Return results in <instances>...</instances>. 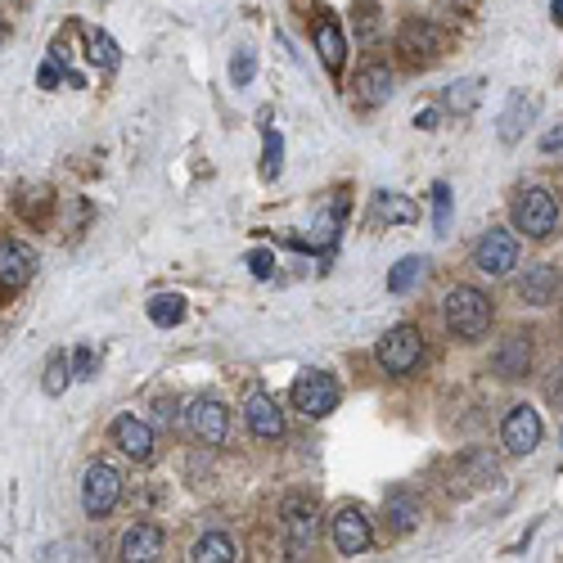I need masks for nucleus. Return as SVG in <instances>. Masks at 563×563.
<instances>
[{
	"mask_svg": "<svg viewBox=\"0 0 563 563\" xmlns=\"http://www.w3.org/2000/svg\"><path fill=\"white\" fill-rule=\"evenodd\" d=\"M442 320L455 338L473 343V338H482L491 329V298L482 289H473V284H455L442 298Z\"/></svg>",
	"mask_w": 563,
	"mask_h": 563,
	"instance_id": "f257e3e1",
	"label": "nucleus"
},
{
	"mask_svg": "<svg viewBox=\"0 0 563 563\" xmlns=\"http://www.w3.org/2000/svg\"><path fill=\"white\" fill-rule=\"evenodd\" d=\"M509 217H514V230H523L527 239H550L559 230V203L545 185H527V190L514 194Z\"/></svg>",
	"mask_w": 563,
	"mask_h": 563,
	"instance_id": "f03ea898",
	"label": "nucleus"
},
{
	"mask_svg": "<svg viewBox=\"0 0 563 563\" xmlns=\"http://www.w3.org/2000/svg\"><path fill=\"white\" fill-rule=\"evenodd\" d=\"M293 397V410L307 419H325L338 410V397H343V388H338V379L329 370H302L298 379H293L289 388Z\"/></svg>",
	"mask_w": 563,
	"mask_h": 563,
	"instance_id": "7ed1b4c3",
	"label": "nucleus"
},
{
	"mask_svg": "<svg viewBox=\"0 0 563 563\" xmlns=\"http://www.w3.org/2000/svg\"><path fill=\"white\" fill-rule=\"evenodd\" d=\"M118 500H122V473L113 469V464L95 460L91 469L82 473V509L91 518H104L118 509Z\"/></svg>",
	"mask_w": 563,
	"mask_h": 563,
	"instance_id": "20e7f679",
	"label": "nucleus"
},
{
	"mask_svg": "<svg viewBox=\"0 0 563 563\" xmlns=\"http://www.w3.org/2000/svg\"><path fill=\"white\" fill-rule=\"evenodd\" d=\"M424 361V334L415 325H397L379 338V365L388 374H410Z\"/></svg>",
	"mask_w": 563,
	"mask_h": 563,
	"instance_id": "39448f33",
	"label": "nucleus"
},
{
	"mask_svg": "<svg viewBox=\"0 0 563 563\" xmlns=\"http://www.w3.org/2000/svg\"><path fill=\"white\" fill-rule=\"evenodd\" d=\"M518 253H523V248H518L514 230H496V226H491L487 235L473 244V266H478L482 275H509L518 266Z\"/></svg>",
	"mask_w": 563,
	"mask_h": 563,
	"instance_id": "423d86ee",
	"label": "nucleus"
},
{
	"mask_svg": "<svg viewBox=\"0 0 563 563\" xmlns=\"http://www.w3.org/2000/svg\"><path fill=\"white\" fill-rule=\"evenodd\" d=\"M329 541H334V550L347 554V559H352V554H365L374 541L370 518H365L356 505H343L334 518H329Z\"/></svg>",
	"mask_w": 563,
	"mask_h": 563,
	"instance_id": "0eeeda50",
	"label": "nucleus"
},
{
	"mask_svg": "<svg viewBox=\"0 0 563 563\" xmlns=\"http://www.w3.org/2000/svg\"><path fill=\"white\" fill-rule=\"evenodd\" d=\"M185 424H190V433L199 437L203 446H221L230 433V410L221 406L217 397H199V401H190V410H185Z\"/></svg>",
	"mask_w": 563,
	"mask_h": 563,
	"instance_id": "6e6552de",
	"label": "nucleus"
},
{
	"mask_svg": "<svg viewBox=\"0 0 563 563\" xmlns=\"http://www.w3.org/2000/svg\"><path fill=\"white\" fill-rule=\"evenodd\" d=\"M541 437H545V428L532 406H514L505 415V424H500V442H505L509 455H532L541 446Z\"/></svg>",
	"mask_w": 563,
	"mask_h": 563,
	"instance_id": "1a4fd4ad",
	"label": "nucleus"
},
{
	"mask_svg": "<svg viewBox=\"0 0 563 563\" xmlns=\"http://www.w3.org/2000/svg\"><path fill=\"white\" fill-rule=\"evenodd\" d=\"M284 541H289V559H307L316 550V505L311 500L284 505Z\"/></svg>",
	"mask_w": 563,
	"mask_h": 563,
	"instance_id": "9d476101",
	"label": "nucleus"
},
{
	"mask_svg": "<svg viewBox=\"0 0 563 563\" xmlns=\"http://www.w3.org/2000/svg\"><path fill=\"white\" fill-rule=\"evenodd\" d=\"M401 55H406V64L410 68H428V64H437V55H442V32L433 28V23H424V19H410L406 28H401Z\"/></svg>",
	"mask_w": 563,
	"mask_h": 563,
	"instance_id": "9b49d317",
	"label": "nucleus"
},
{
	"mask_svg": "<svg viewBox=\"0 0 563 563\" xmlns=\"http://www.w3.org/2000/svg\"><path fill=\"white\" fill-rule=\"evenodd\" d=\"M37 275V253L23 239H0V289H23Z\"/></svg>",
	"mask_w": 563,
	"mask_h": 563,
	"instance_id": "f8f14e48",
	"label": "nucleus"
},
{
	"mask_svg": "<svg viewBox=\"0 0 563 563\" xmlns=\"http://www.w3.org/2000/svg\"><path fill=\"white\" fill-rule=\"evenodd\" d=\"M109 437H113V446H118L122 455H131L136 464H145L149 455H154V428H149L145 419H136V415H118V419H113Z\"/></svg>",
	"mask_w": 563,
	"mask_h": 563,
	"instance_id": "ddd939ff",
	"label": "nucleus"
},
{
	"mask_svg": "<svg viewBox=\"0 0 563 563\" xmlns=\"http://www.w3.org/2000/svg\"><path fill=\"white\" fill-rule=\"evenodd\" d=\"M514 289H518V298H523L527 307H550L554 293H559V266H550V262L527 266V271L518 275Z\"/></svg>",
	"mask_w": 563,
	"mask_h": 563,
	"instance_id": "4468645a",
	"label": "nucleus"
},
{
	"mask_svg": "<svg viewBox=\"0 0 563 563\" xmlns=\"http://www.w3.org/2000/svg\"><path fill=\"white\" fill-rule=\"evenodd\" d=\"M163 527L158 523H131L127 536H122V559L127 563H149V559H163Z\"/></svg>",
	"mask_w": 563,
	"mask_h": 563,
	"instance_id": "2eb2a0df",
	"label": "nucleus"
},
{
	"mask_svg": "<svg viewBox=\"0 0 563 563\" xmlns=\"http://www.w3.org/2000/svg\"><path fill=\"white\" fill-rule=\"evenodd\" d=\"M352 100L361 109H379V104L392 100V73L383 64H365L361 73L352 77Z\"/></svg>",
	"mask_w": 563,
	"mask_h": 563,
	"instance_id": "dca6fc26",
	"label": "nucleus"
},
{
	"mask_svg": "<svg viewBox=\"0 0 563 563\" xmlns=\"http://www.w3.org/2000/svg\"><path fill=\"white\" fill-rule=\"evenodd\" d=\"M244 415H248V428H253L262 442H280L284 437V415H280V406H275V397H266V392H253V397H248Z\"/></svg>",
	"mask_w": 563,
	"mask_h": 563,
	"instance_id": "f3484780",
	"label": "nucleus"
},
{
	"mask_svg": "<svg viewBox=\"0 0 563 563\" xmlns=\"http://www.w3.org/2000/svg\"><path fill=\"white\" fill-rule=\"evenodd\" d=\"M491 365H496L500 379H523L527 370H532V343H527L523 334H509L505 343L496 347V356H491Z\"/></svg>",
	"mask_w": 563,
	"mask_h": 563,
	"instance_id": "a211bd4d",
	"label": "nucleus"
},
{
	"mask_svg": "<svg viewBox=\"0 0 563 563\" xmlns=\"http://www.w3.org/2000/svg\"><path fill=\"white\" fill-rule=\"evenodd\" d=\"M311 37H316V55H320V64H325L329 73L338 77V73H343V59H347V32L338 28L334 19H320Z\"/></svg>",
	"mask_w": 563,
	"mask_h": 563,
	"instance_id": "6ab92c4d",
	"label": "nucleus"
},
{
	"mask_svg": "<svg viewBox=\"0 0 563 563\" xmlns=\"http://www.w3.org/2000/svg\"><path fill=\"white\" fill-rule=\"evenodd\" d=\"M374 221H383V226H410V221H419V203H410L397 190H379L374 194Z\"/></svg>",
	"mask_w": 563,
	"mask_h": 563,
	"instance_id": "aec40b11",
	"label": "nucleus"
},
{
	"mask_svg": "<svg viewBox=\"0 0 563 563\" xmlns=\"http://www.w3.org/2000/svg\"><path fill=\"white\" fill-rule=\"evenodd\" d=\"M482 91H487V82H482V77H460V82L446 86V100L442 104L455 113V118H469V113L482 104Z\"/></svg>",
	"mask_w": 563,
	"mask_h": 563,
	"instance_id": "412c9836",
	"label": "nucleus"
},
{
	"mask_svg": "<svg viewBox=\"0 0 563 563\" xmlns=\"http://www.w3.org/2000/svg\"><path fill=\"white\" fill-rule=\"evenodd\" d=\"M532 118H536V100L514 95V100H509V109H505V118H500V140H505V145H514V140L527 131V122H532Z\"/></svg>",
	"mask_w": 563,
	"mask_h": 563,
	"instance_id": "4be33fe9",
	"label": "nucleus"
},
{
	"mask_svg": "<svg viewBox=\"0 0 563 563\" xmlns=\"http://www.w3.org/2000/svg\"><path fill=\"white\" fill-rule=\"evenodd\" d=\"M190 559L194 563H230V559H239V554H235V541H230V536L208 532V536H199V541H194Z\"/></svg>",
	"mask_w": 563,
	"mask_h": 563,
	"instance_id": "5701e85b",
	"label": "nucleus"
},
{
	"mask_svg": "<svg viewBox=\"0 0 563 563\" xmlns=\"http://www.w3.org/2000/svg\"><path fill=\"white\" fill-rule=\"evenodd\" d=\"M149 320H154L158 329H176L185 320V298L181 293H158V298H149Z\"/></svg>",
	"mask_w": 563,
	"mask_h": 563,
	"instance_id": "b1692460",
	"label": "nucleus"
},
{
	"mask_svg": "<svg viewBox=\"0 0 563 563\" xmlns=\"http://www.w3.org/2000/svg\"><path fill=\"white\" fill-rule=\"evenodd\" d=\"M86 59H91V64L95 68H104V73H113V68H118V41H113L109 37V32H100V28H95V32H86Z\"/></svg>",
	"mask_w": 563,
	"mask_h": 563,
	"instance_id": "393cba45",
	"label": "nucleus"
},
{
	"mask_svg": "<svg viewBox=\"0 0 563 563\" xmlns=\"http://www.w3.org/2000/svg\"><path fill=\"white\" fill-rule=\"evenodd\" d=\"M424 257H401L397 266L388 271V293H410L419 280H424Z\"/></svg>",
	"mask_w": 563,
	"mask_h": 563,
	"instance_id": "a878e982",
	"label": "nucleus"
},
{
	"mask_svg": "<svg viewBox=\"0 0 563 563\" xmlns=\"http://www.w3.org/2000/svg\"><path fill=\"white\" fill-rule=\"evenodd\" d=\"M68 383H73V361H68L64 352H50V356H46V379H41L46 397H59Z\"/></svg>",
	"mask_w": 563,
	"mask_h": 563,
	"instance_id": "bb28decb",
	"label": "nucleus"
},
{
	"mask_svg": "<svg viewBox=\"0 0 563 563\" xmlns=\"http://www.w3.org/2000/svg\"><path fill=\"white\" fill-rule=\"evenodd\" d=\"M388 518H392V527H397V532H410V527L419 523V505L406 496V491H392V496H388Z\"/></svg>",
	"mask_w": 563,
	"mask_h": 563,
	"instance_id": "cd10ccee",
	"label": "nucleus"
},
{
	"mask_svg": "<svg viewBox=\"0 0 563 563\" xmlns=\"http://www.w3.org/2000/svg\"><path fill=\"white\" fill-rule=\"evenodd\" d=\"M284 172V140L280 131H266L262 136V181H275Z\"/></svg>",
	"mask_w": 563,
	"mask_h": 563,
	"instance_id": "c85d7f7f",
	"label": "nucleus"
},
{
	"mask_svg": "<svg viewBox=\"0 0 563 563\" xmlns=\"http://www.w3.org/2000/svg\"><path fill=\"white\" fill-rule=\"evenodd\" d=\"M356 37L361 41H379V10H374L370 0L356 5Z\"/></svg>",
	"mask_w": 563,
	"mask_h": 563,
	"instance_id": "c756f323",
	"label": "nucleus"
},
{
	"mask_svg": "<svg viewBox=\"0 0 563 563\" xmlns=\"http://www.w3.org/2000/svg\"><path fill=\"white\" fill-rule=\"evenodd\" d=\"M253 73H257V55H253V50H239V55L230 59V82L248 86V82H253Z\"/></svg>",
	"mask_w": 563,
	"mask_h": 563,
	"instance_id": "7c9ffc66",
	"label": "nucleus"
},
{
	"mask_svg": "<svg viewBox=\"0 0 563 563\" xmlns=\"http://www.w3.org/2000/svg\"><path fill=\"white\" fill-rule=\"evenodd\" d=\"M248 271H253L257 280H271L275 275V253L271 248H253V253H248Z\"/></svg>",
	"mask_w": 563,
	"mask_h": 563,
	"instance_id": "2f4dec72",
	"label": "nucleus"
},
{
	"mask_svg": "<svg viewBox=\"0 0 563 563\" xmlns=\"http://www.w3.org/2000/svg\"><path fill=\"white\" fill-rule=\"evenodd\" d=\"M433 221H437V230H446V221H451V190L446 185L433 190Z\"/></svg>",
	"mask_w": 563,
	"mask_h": 563,
	"instance_id": "473e14b6",
	"label": "nucleus"
},
{
	"mask_svg": "<svg viewBox=\"0 0 563 563\" xmlns=\"http://www.w3.org/2000/svg\"><path fill=\"white\" fill-rule=\"evenodd\" d=\"M545 401H550L554 410H563V365H554L550 379H545Z\"/></svg>",
	"mask_w": 563,
	"mask_h": 563,
	"instance_id": "72a5a7b5",
	"label": "nucleus"
},
{
	"mask_svg": "<svg viewBox=\"0 0 563 563\" xmlns=\"http://www.w3.org/2000/svg\"><path fill=\"white\" fill-rule=\"evenodd\" d=\"M91 370H95V352L91 347H77L73 352V379H91Z\"/></svg>",
	"mask_w": 563,
	"mask_h": 563,
	"instance_id": "f704fd0d",
	"label": "nucleus"
},
{
	"mask_svg": "<svg viewBox=\"0 0 563 563\" xmlns=\"http://www.w3.org/2000/svg\"><path fill=\"white\" fill-rule=\"evenodd\" d=\"M541 149H545V154H554V149H563V127H554L550 136L541 140Z\"/></svg>",
	"mask_w": 563,
	"mask_h": 563,
	"instance_id": "c9c22d12",
	"label": "nucleus"
},
{
	"mask_svg": "<svg viewBox=\"0 0 563 563\" xmlns=\"http://www.w3.org/2000/svg\"><path fill=\"white\" fill-rule=\"evenodd\" d=\"M415 127L433 131V127H437V109H424V113H415Z\"/></svg>",
	"mask_w": 563,
	"mask_h": 563,
	"instance_id": "e433bc0d",
	"label": "nucleus"
},
{
	"mask_svg": "<svg viewBox=\"0 0 563 563\" xmlns=\"http://www.w3.org/2000/svg\"><path fill=\"white\" fill-rule=\"evenodd\" d=\"M446 10H478V0H442Z\"/></svg>",
	"mask_w": 563,
	"mask_h": 563,
	"instance_id": "4c0bfd02",
	"label": "nucleus"
},
{
	"mask_svg": "<svg viewBox=\"0 0 563 563\" xmlns=\"http://www.w3.org/2000/svg\"><path fill=\"white\" fill-rule=\"evenodd\" d=\"M550 14H554V23H563V0H550Z\"/></svg>",
	"mask_w": 563,
	"mask_h": 563,
	"instance_id": "58836bf2",
	"label": "nucleus"
}]
</instances>
